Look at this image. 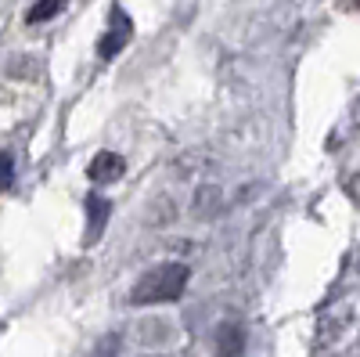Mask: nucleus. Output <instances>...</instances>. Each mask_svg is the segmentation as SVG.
I'll return each instance as SVG.
<instances>
[{"mask_svg": "<svg viewBox=\"0 0 360 357\" xmlns=\"http://www.w3.org/2000/svg\"><path fill=\"white\" fill-rule=\"evenodd\" d=\"M191 271L184 263H159L152 271H144L137 285L130 289V303L134 307H155V303H173L184 296Z\"/></svg>", "mask_w": 360, "mask_h": 357, "instance_id": "1", "label": "nucleus"}, {"mask_svg": "<svg viewBox=\"0 0 360 357\" xmlns=\"http://www.w3.org/2000/svg\"><path fill=\"white\" fill-rule=\"evenodd\" d=\"M217 357H249V339L242 321H224L217 329Z\"/></svg>", "mask_w": 360, "mask_h": 357, "instance_id": "3", "label": "nucleus"}, {"mask_svg": "<svg viewBox=\"0 0 360 357\" xmlns=\"http://www.w3.org/2000/svg\"><path fill=\"white\" fill-rule=\"evenodd\" d=\"M62 11H65V0H37V4L25 11V22H29V25H40V22L62 15Z\"/></svg>", "mask_w": 360, "mask_h": 357, "instance_id": "6", "label": "nucleus"}, {"mask_svg": "<svg viewBox=\"0 0 360 357\" xmlns=\"http://www.w3.org/2000/svg\"><path fill=\"white\" fill-rule=\"evenodd\" d=\"M15 184V159H11V152H4V188H11Z\"/></svg>", "mask_w": 360, "mask_h": 357, "instance_id": "7", "label": "nucleus"}, {"mask_svg": "<svg viewBox=\"0 0 360 357\" xmlns=\"http://www.w3.org/2000/svg\"><path fill=\"white\" fill-rule=\"evenodd\" d=\"M130 37H134V22H130V15H127L123 8H112V29L98 40V54L108 62V58H115L119 51L130 44Z\"/></svg>", "mask_w": 360, "mask_h": 357, "instance_id": "2", "label": "nucleus"}, {"mask_svg": "<svg viewBox=\"0 0 360 357\" xmlns=\"http://www.w3.org/2000/svg\"><path fill=\"white\" fill-rule=\"evenodd\" d=\"M123 173H127V159L115 156V152H98L94 159H90V166H86V177L94 184H112Z\"/></svg>", "mask_w": 360, "mask_h": 357, "instance_id": "4", "label": "nucleus"}, {"mask_svg": "<svg viewBox=\"0 0 360 357\" xmlns=\"http://www.w3.org/2000/svg\"><path fill=\"white\" fill-rule=\"evenodd\" d=\"M108 213H112V202H108V199L86 195V224H90L86 242H98V238H101V231H105V224H108Z\"/></svg>", "mask_w": 360, "mask_h": 357, "instance_id": "5", "label": "nucleus"}]
</instances>
